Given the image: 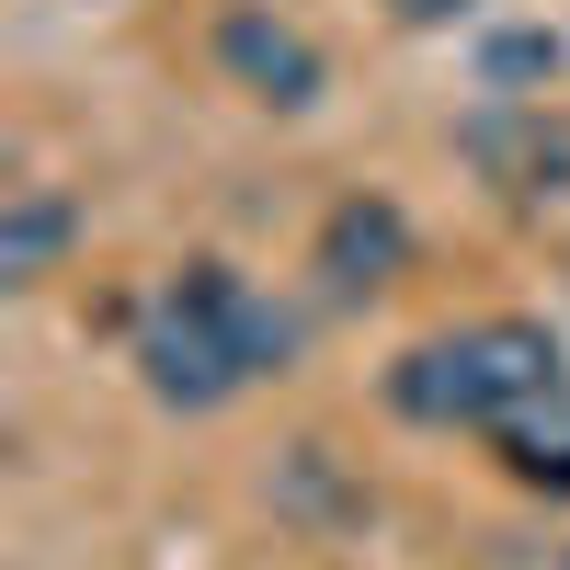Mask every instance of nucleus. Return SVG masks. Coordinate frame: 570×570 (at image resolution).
<instances>
[{
    "instance_id": "0eeeda50",
    "label": "nucleus",
    "mask_w": 570,
    "mask_h": 570,
    "mask_svg": "<svg viewBox=\"0 0 570 570\" xmlns=\"http://www.w3.org/2000/svg\"><path fill=\"white\" fill-rule=\"evenodd\" d=\"M491 456H502V480L513 491H548V502H570V376L559 389H537L525 411L502 422V434H480Z\"/></svg>"
},
{
    "instance_id": "39448f33",
    "label": "nucleus",
    "mask_w": 570,
    "mask_h": 570,
    "mask_svg": "<svg viewBox=\"0 0 570 570\" xmlns=\"http://www.w3.org/2000/svg\"><path fill=\"white\" fill-rule=\"evenodd\" d=\"M456 149L480 160L502 195H559V183H570V137H559L537 104H502V91H491V115H468Z\"/></svg>"
},
{
    "instance_id": "423d86ee",
    "label": "nucleus",
    "mask_w": 570,
    "mask_h": 570,
    "mask_svg": "<svg viewBox=\"0 0 570 570\" xmlns=\"http://www.w3.org/2000/svg\"><path fill=\"white\" fill-rule=\"evenodd\" d=\"M69 252H80V195L12 183V206H0V285H46Z\"/></svg>"
},
{
    "instance_id": "f257e3e1",
    "label": "nucleus",
    "mask_w": 570,
    "mask_h": 570,
    "mask_svg": "<svg viewBox=\"0 0 570 570\" xmlns=\"http://www.w3.org/2000/svg\"><path fill=\"white\" fill-rule=\"evenodd\" d=\"M297 365V320H285L240 263H183L149 320H137V376L160 411H228L240 389Z\"/></svg>"
},
{
    "instance_id": "7ed1b4c3",
    "label": "nucleus",
    "mask_w": 570,
    "mask_h": 570,
    "mask_svg": "<svg viewBox=\"0 0 570 570\" xmlns=\"http://www.w3.org/2000/svg\"><path fill=\"white\" fill-rule=\"evenodd\" d=\"M206 58H217V80L240 91V104H263V115H308L320 91H331L320 35L285 23V12H263V0H228V12L206 23Z\"/></svg>"
},
{
    "instance_id": "9d476101",
    "label": "nucleus",
    "mask_w": 570,
    "mask_h": 570,
    "mask_svg": "<svg viewBox=\"0 0 570 570\" xmlns=\"http://www.w3.org/2000/svg\"><path fill=\"white\" fill-rule=\"evenodd\" d=\"M537 570H570V548H548V559H537Z\"/></svg>"
},
{
    "instance_id": "f03ea898",
    "label": "nucleus",
    "mask_w": 570,
    "mask_h": 570,
    "mask_svg": "<svg viewBox=\"0 0 570 570\" xmlns=\"http://www.w3.org/2000/svg\"><path fill=\"white\" fill-rule=\"evenodd\" d=\"M570 354L548 320H468V331H434V343H411L389 365V411L422 422V434H502L513 411H525L537 389H559Z\"/></svg>"
},
{
    "instance_id": "6e6552de",
    "label": "nucleus",
    "mask_w": 570,
    "mask_h": 570,
    "mask_svg": "<svg viewBox=\"0 0 570 570\" xmlns=\"http://www.w3.org/2000/svg\"><path fill=\"white\" fill-rule=\"evenodd\" d=\"M480 80L502 91V104H537L525 80H559V35H502L491 58H480Z\"/></svg>"
},
{
    "instance_id": "1a4fd4ad",
    "label": "nucleus",
    "mask_w": 570,
    "mask_h": 570,
    "mask_svg": "<svg viewBox=\"0 0 570 570\" xmlns=\"http://www.w3.org/2000/svg\"><path fill=\"white\" fill-rule=\"evenodd\" d=\"M480 0H389V23H411V35H445V23H468Z\"/></svg>"
},
{
    "instance_id": "20e7f679",
    "label": "nucleus",
    "mask_w": 570,
    "mask_h": 570,
    "mask_svg": "<svg viewBox=\"0 0 570 570\" xmlns=\"http://www.w3.org/2000/svg\"><path fill=\"white\" fill-rule=\"evenodd\" d=\"M400 274H411L400 195H343L320 217V285H331V297H376V285H400Z\"/></svg>"
}]
</instances>
